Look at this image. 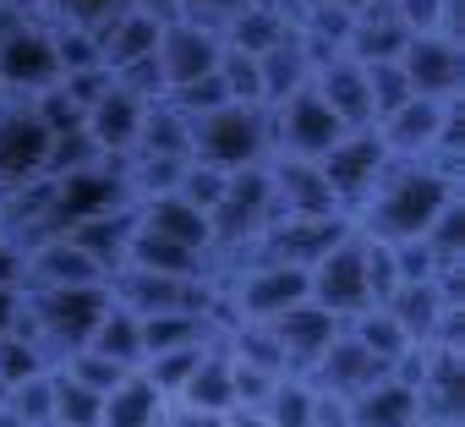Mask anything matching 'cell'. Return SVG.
<instances>
[{
    "label": "cell",
    "instance_id": "cell-19",
    "mask_svg": "<svg viewBox=\"0 0 465 427\" xmlns=\"http://www.w3.org/2000/svg\"><path fill=\"white\" fill-rule=\"evenodd\" d=\"M416 416H421L416 389H411L400 372H383L378 383H367L361 394L345 400V422H351V427H411Z\"/></svg>",
    "mask_w": 465,
    "mask_h": 427
},
{
    "label": "cell",
    "instance_id": "cell-32",
    "mask_svg": "<svg viewBox=\"0 0 465 427\" xmlns=\"http://www.w3.org/2000/svg\"><path fill=\"white\" fill-rule=\"evenodd\" d=\"M411 427H449V422H432V416H416Z\"/></svg>",
    "mask_w": 465,
    "mask_h": 427
},
{
    "label": "cell",
    "instance_id": "cell-20",
    "mask_svg": "<svg viewBox=\"0 0 465 427\" xmlns=\"http://www.w3.org/2000/svg\"><path fill=\"white\" fill-rule=\"evenodd\" d=\"M159 34H164V23H159V17H148V12H137V6L115 12V17L94 34V39H99V55H104V72H121V66L153 61Z\"/></svg>",
    "mask_w": 465,
    "mask_h": 427
},
{
    "label": "cell",
    "instance_id": "cell-28",
    "mask_svg": "<svg viewBox=\"0 0 465 427\" xmlns=\"http://www.w3.org/2000/svg\"><path fill=\"white\" fill-rule=\"evenodd\" d=\"M367 72V99H372V121H383L389 110H400L411 99V83L400 72V61H378V66H361Z\"/></svg>",
    "mask_w": 465,
    "mask_h": 427
},
{
    "label": "cell",
    "instance_id": "cell-7",
    "mask_svg": "<svg viewBox=\"0 0 465 427\" xmlns=\"http://www.w3.org/2000/svg\"><path fill=\"white\" fill-rule=\"evenodd\" d=\"M318 164V175H323V186H329V197L340 203V208H361V197L378 186V175L394 164L389 159V148L378 143V132L372 126H351L323 159H312Z\"/></svg>",
    "mask_w": 465,
    "mask_h": 427
},
{
    "label": "cell",
    "instance_id": "cell-30",
    "mask_svg": "<svg viewBox=\"0 0 465 427\" xmlns=\"http://www.w3.org/2000/svg\"><path fill=\"white\" fill-rule=\"evenodd\" d=\"M170 427H224L219 411H192V405H170Z\"/></svg>",
    "mask_w": 465,
    "mask_h": 427
},
{
    "label": "cell",
    "instance_id": "cell-9",
    "mask_svg": "<svg viewBox=\"0 0 465 427\" xmlns=\"http://www.w3.org/2000/svg\"><path fill=\"white\" fill-rule=\"evenodd\" d=\"M45 154H50V132L34 115V104L28 99L0 104V192L45 181Z\"/></svg>",
    "mask_w": 465,
    "mask_h": 427
},
{
    "label": "cell",
    "instance_id": "cell-2",
    "mask_svg": "<svg viewBox=\"0 0 465 427\" xmlns=\"http://www.w3.org/2000/svg\"><path fill=\"white\" fill-rule=\"evenodd\" d=\"M110 307V285H23V323L55 362L72 356L77 345H88L94 323Z\"/></svg>",
    "mask_w": 465,
    "mask_h": 427
},
{
    "label": "cell",
    "instance_id": "cell-22",
    "mask_svg": "<svg viewBox=\"0 0 465 427\" xmlns=\"http://www.w3.org/2000/svg\"><path fill=\"white\" fill-rule=\"evenodd\" d=\"M88 351H99V356H110L115 367L137 372V367H143V323H137V313H132V307H121V302L110 296L104 318H99V323H94V334H88Z\"/></svg>",
    "mask_w": 465,
    "mask_h": 427
},
{
    "label": "cell",
    "instance_id": "cell-31",
    "mask_svg": "<svg viewBox=\"0 0 465 427\" xmlns=\"http://www.w3.org/2000/svg\"><path fill=\"white\" fill-rule=\"evenodd\" d=\"M224 427H269V422H263V411H230Z\"/></svg>",
    "mask_w": 465,
    "mask_h": 427
},
{
    "label": "cell",
    "instance_id": "cell-11",
    "mask_svg": "<svg viewBox=\"0 0 465 427\" xmlns=\"http://www.w3.org/2000/svg\"><path fill=\"white\" fill-rule=\"evenodd\" d=\"M400 72L411 83L416 99H460V83H465V55H460V39L449 34H411V45L400 50Z\"/></svg>",
    "mask_w": 465,
    "mask_h": 427
},
{
    "label": "cell",
    "instance_id": "cell-17",
    "mask_svg": "<svg viewBox=\"0 0 465 427\" xmlns=\"http://www.w3.org/2000/svg\"><path fill=\"white\" fill-rule=\"evenodd\" d=\"M383 372H389V367H383L367 345H356V340L340 329V334H334V345L312 362V372H307V378H312V389H323V394H334V400H351V394H361L367 383H378Z\"/></svg>",
    "mask_w": 465,
    "mask_h": 427
},
{
    "label": "cell",
    "instance_id": "cell-12",
    "mask_svg": "<svg viewBox=\"0 0 465 427\" xmlns=\"http://www.w3.org/2000/svg\"><path fill=\"white\" fill-rule=\"evenodd\" d=\"M269 192H274V220H340V203L329 197L312 159H269Z\"/></svg>",
    "mask_w": 465,
    "mask_h": 427
},
{
    "label": "cell",
    "instance_id": "cell-5",
    "mask_svg": "<svg viewBox=\"0 0 465 427\" xmlns=\"http://www.w3.org/2000/svg\"><path fill=\"white\" fill-rule=\"evenodd\" d=\"M50 83H61L55 28L45 17H6V28H0V94L34 99Z\"/></svg>",
    "mask_w": 465,
    "mask_h": 427
},
{
    "label": "cell",
    "instance_id": "cell-16",
    "mask_svg": "<svg viewBox=\"0 0 465 427\" xmlns=\"http://www.w3.org/2000/svg\"><path fill=\"white\" fill-rule=\"evenodd\" d=\"M449 104H454V99H449ZM449 104L411 94L400 110H389L383 121H372V132H378V143L389 148V159H427V154L438 148V132H443Z\"/></svg>",
    "mask_w": 465,
    "mask_h": 427
},
{
    "label": "cell",
    "instance_id": "cell-8",
    "mask_svg": "<svg viewBox=\"0 0 465 427\" xmlns=\"http://www.w3.org/2000/svg\"><path fill=\"white\" fill-rule=\"evenodd\" d=\"M230 313L247 318V323H269L280 313H291L296 302H307V269L296 263H280V258H252V269H242L236 280V296H224Z\"/></svg>",
    "mask_w": 465,
    "mask_h": 427
},
{
    "label": "cell",
    "instance_id": "cell-10",
    "mask_svg": "<svg viewBox=\"0 0 465 427\" xmlns=\"http://www.w3.org/2000/svg\"><path fill=\"white\" fill-rule=\"evenodd\" d=\"M219 55H224V34L208 28V23H192V17H175L164 23L159 34V72H164V94L181 88V83H197V77H213L219 72Z\"/></svg>",
    "mask_w": 465,
    "mask_h": 427
},
{
    "label": "cell",
    "instance_id": "cell-25",
    "mask_svg": "<svg viewBox=\"0 0 465 427\" xmlns=\"http://www.w3.org/2000/svg\"><path fill=\"white\" fill-rule=\"evenodd\" d=\"M99 405L104 394L72 383L61 367H50V427H99Z\"/></svg>",
    "mask_w": 465,
    "mask_h": 427
},
{
    "label": "cell",
    "instance_id": "cell-33",
    "mask_svg": "<svg viewBox=\"0 0 465 427\" xmlns=\"http://www.w3.org/2000/svg\"><path fill=\"white\" fill-rule=\"evenodd\" d=\"M6 17H17V12H12V6H6V0H0V28H6Z\"/></svg>",
    "mask_w": 465,
    "mask_h": 427
},
{
    "label": "cell",
    "instance_id": "cell-27",
    "mask_svg": "<svg viewBox=\"0 0 465 427\" xmlns=\"http://www.w3.org/2000/svg\"><path fill=\"white\" fill-rule=\"evenodd\" d=\"M126 6L132 0H45V23L50 28H88V34H99Z\"/></svg>",
    "mask_w": 465,
    "mask_h": 427
},
{
    "label": "cell",
    "instance_id": "cell-29",
    "mask_svg": "<svg viewBox=\"0 0 465 427\" xmlns=\"http://www.w3.org/2000/svg\"><path fill=\"white\" fill-rule=\"evenodd\" d=\"M23 323V285H0V340L17 334Z\"/></svg>",
    "mask_w": 465,
    "mask_h": 427
},
{
    "label": "cell",
    "instance_id": "cell-18",
    "mask_svg": "<svg viewBox=\"0 0 465 427\" xmlns=\"http://www.w3.org/2000/svg\"><path fill=\"white\" fill-rule=\"evenodd\" d=\"M312 88H318V99H323L345 126H372V99H367V72H361V61H351V55L318 61V66H312Z\"/></svg>",
    "mask_w": 465,
    "mask_h": 427
},
{
    "label": "cell",
    "instance_id": "cell-26",
    "mask_svg": "<svg viewBox=\"0 0 465 427\" xmlns=\"http://www.w3.org/2000/svg\"><path fill=\"white\" fill-rule=\"evenodd\" d=\"M50 367H55V356H50L28 329H17V334L0 340V389L28 383V378H39V372H50Z\"/></svg>",
    "mask_w": 465,
    "mask_h": 427
},
{
    "label": "cell",
    "instance_id": "cell-6",
    "mask_svg": "<svg viewBox=\"0 0 465 427\" xmlns=\"http://www.w3.org/2000/svg\"><path fill=\"white\" fill-rule=\"evenodd\" d=\"M345 132H351V126L318 99L312 83L296 88L285 104L269 110V143H274V154H285V159H323Z\"/></svg>",
    "mask_w": 465,
    "mask_h": 427
},
{
    "label": "cell",
    "instance_id": "cell-4",
    "mask_svg": "<svg viewBox=\"0 0 465 427\" xmlns=\"http://www.w3.org/2000/svg\"><path fill=\"white\" fill-rule=\"evenodd\" d=\"M307 302H318V307L334 313L340 323L356 318L361 307H372V291H367V242H361V231H340L334 247L307 263Z\"/></svg>",
    "mask_w": 465,
    "mask_h": 427
},
{
    "label": "cell",
    "instance_id": "cell-1",
    "mask_svg": "<svg viewBox=\"0 0 465 427\" xmlns=\"http://www.w3.org/2000/svg\"><path fill=\"white\" fill-rule=\"evenodd\" d=\"M449 197H460L449 170H438L427 159H394L378 175V186L361 197L356 231L372 242H416V236H427V225L438 220V208Z\"/></svg>",
    "mask_w": 465,
    "mask_h": 427
},
{
    "label": "cell",
    "instance_id": "cell-23",
    "mask_svg": "<svg viewBox=\"0 0 465 427\" xmlns=\"http://www.w3.org/2000/svg\"><path fill=\"white\" fill-rule=\"evenodd\" d=\"M345 334H351L356 345H367V351H372L389 372H394V367L416 351V345H411V334L394 323V313H389V307H378V302H372V307H361L356 318H345Z\"/></svg>",
    "mask_w": 465,
    "mask_h": 427
},
{
    "label": "cell",
    "instance_id": "cell-13",
    "mask_svg": "<svg viewBox=\"0 0 465 427\" xmlns=\"http://www.w3.org/2000/svg\"><path fill=\"white\" fill-rule=\"evenodd\" d=\"M143 115H148V99H137V94H126L115 77H110V88L88 104V115H83V132H88V143L99 148V159H132V148H137V132H143Z\"/></svg>",
    "mask_w": 465,
    "mask_h": 427
},
{
    "label": "cell",
    "instance_id": "cell-24",
    "mask_svg": "<svg viewBox=\"0 0 465 427\" xmlns=\"http://www.w3.org/2000/svg\"><path fill=\"white\" fill-rule=\"evenodd\" d=\"M258 411H263L269 427H312V416H318V389H312V378L285 372V378H274V389L263 394Z\"/></svg>",
    "mask_w": 465,
    "mask_h": 427
},
{
    "label": "cell",
    "instance_id": "cell-14",
    "mask_svg": "<svg viewBox=\"0 0 465 427\" xmlns=\"http://www.w3.org/2000/svg\"><path fill=\"white\" fill-rule=\"evenodd\" d=\"M132 220H137L143 236H159V242H175V247H186V253L213 258V225H208V214L192 208L181 192L137 197V203H132Z\"/></svg>",
    "mask_w": 465,
    "mask_h": 427
},
{
    "label": "cell",
    "instance_id": "cell-21",
    "mask_svg": "<svg viewBox=\"0 0 465 427\" xmlns=\"http://www.w3.org/2000/svg\"><path fill=\"white\" fill-rule=\"evenodd\" d=\"M164 411H170V400H164L143 372H126V378L104 394V405H99V427H153Z\"/></svg>",
    "mask_w": 465,
    "mask_h": 427
},
{
    "label": "cell",
    "instance_id": "cell-3",
    "mask_svg": "<svg viewBox=\"0 0 465 427\" xmlns=\"http://www.w3.org/2000/svg\"><path fill=\"white\" fill-rule=\"evenodd\" d=\"M274 154L269 143V110L263 104H213L192 121V159L213 170H247Z\"/></svg>",
    "mask_w": 465,
    "mask_h": 427
},
{
    "label": "cell",
    "instance_id": "cell-15",
    "mask_svg": "<svg viewBox=\"0 0 465 427\" xmlns=\"http://www.w3.org/2000/svg\"><path fill=\"white\" fill-rule=\"evenodd\" d=\"M345 323L334 318V313H323L318 302H296L291 313H280V318H269V334H274V345H280V356H285V372H312V362L334 345V334H340Z\"/></svg>",
    "mask_w": 465,
    "mask_h": 427
}]
</instances>
